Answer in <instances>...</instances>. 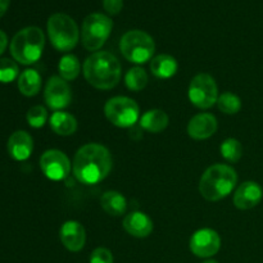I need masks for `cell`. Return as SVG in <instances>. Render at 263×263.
<instances>
[{"mask_svg":"<svg viewBox=\"0 0 263 263\" xmlns=\"http://www.w3.org/2000/svg\"><path fill=\"white\" fill-rule=\"evenodd\" d=\"M112 166V156L105 146L86 144L74 156L73 175L81 184L95 185L109 175Z\"/></svg>","mask_w":263,"mask_h":263,"instance_id":"cell-1","label":"cell"},{"mask_svg":"<svg viewBox=\"0 0 263 263\" xmlns=\"http://www.w3.org/2000/svg\"><path fill=\"white\" fill-rule=\"evenodd\" d=\"M121 74L120 61L109 51H95L84 63L85 79L95 89H113L120 82Z\"/></svg>","mask_w":263,"mask_h":263,"instance_id":"cell-2","label":"cell"},{"mask_svg":"<svg viewBox=\"0 0 263 263\" xmlns=\"http://www.w3.org/2000/svg\"><path fill=\"white\" fill-rule=\"evenodd\" d=\"M238 182V175L228 164H213L200 177L199 192L205 200L217 202L233 193Z\"/></svg>","mask_w":263,"mask_h":263,"instance_id":"cell-3","label":"cell"},{"mask_svg":"<svg viewBox=\"0 0 263 263\" xmlns=\"http://www.w3.org/2000/svg\"><path fill=\"white\" fill-rule=\"evenodd\" d=\"M45 36L41 28L36 26L22 28L10 41V54L18 63L32 64L43 55Z\"/></svg>","mask_w":263,"mask_h":263,"instance_id":"cell-4","label":"cell"},{"mask_svg":"<svg viewBox=\"0 0 263 263\" xmlns=\"http://www.w3.org/2000/svg\"><path fill=\"white\" fill-rule=\"evenodd\" d=\"M48 36L58 51H69L77 45L80 31L76 22L64 13H55L48 20Z\"/></svg>","mask_w":263,"mask_h":263,"instance_id":"cell-5","label":"cell"},{"mask_svg":"<svg viewBox=\"0 0 263 263\" xmlns=\"http://www.w3.org/2000/svg\"><path fill=\"white\" fill-rule=\"evenodd\" d=\"M120 49L128 62L143 64L153 58L156 44L149 33L140 30H131L121 39Z\"/></svg>","mask_w":263,"mask_h":263,"instance_id":"cell-6","label":"cell"},{"mask_svg":"<svg viewBox=\"0 0 263 263\" xmlns=\"http://www.w3.org/2000/svg\"><path fill=\"white\" fill-rule=\"evenodd\" d=\"M112 28L113 22L108 15L102 13H91L82 23V45L89 51L99 50L109 37Z\"/></svg>","mask_w":263,"mask_h":263,"instance_id":"cell-7","label":"cell"},{"mask_svg":"<svg viewBox=\"0 0 263 263\" xmlns=\"http://www.w3.org/2000/svg\"><path fill=\"white\" fill-rule=\"evenodd\" d=\"M105 117L117 127H134L139 120V105L131 98H110L104 105Z\"/></svg>","mask_w":263,"mask_h":263,"instance_id":"cell-8","label":"cell"},{"mask_svg":"<svg viewBox=\"0 0 263 263\" xmlns=\"http://www.w3.org/2000/svg\"><path fill=\"white\" fill-rule=\"evenodd\" d=\"M189 99L193 105L208 109L217 103L218 87L215 79L208 73H199L189 85Z\"/></svg>","mask_w":263,"mask_h":263,"instance_id":"cell-9","label":"cell"},{"mask_svg":"<svg viewBox=\"0 0 263 263\" xmlns=\"http://www.w3.org/2000/svg\"><path fill=\"white\" fill-rule=\"evenodd\" d=\"M40 168L48 179L53 181H61L69 175L71 162L63 152L50 149V151L44 152L41 156Z\"/></svg>","mask_w":263,"mask_h":263,"instance_id":"cell-10","label":"cell"},{"mask_svg":"<svg viewBox=\"0 0 263 263\" xmlns=\"http://www.w3.org/2000/svg\"><path fill=\"white\" fill-rule=\"evenodd\" d=\"M71 89L66 80L61 76H51L48 80L44 91L46 105L53 110H61L68 107L71 103Z\"/></svg>","mask_w":263,"mask_h":263,"instance_id":"cell-11","label":"cell"},{"mask_svg":"<svg viewBox=\"0 0 263 263\" xmlns=\"http://www.w3.org/2000/svg\"><path fill=\"white\" fill-rule=\"evenodd\" d=\"M221 247V239L213 229H200L193 234L190 239V251L200 258L215 256Z\"/></svg>","mask_w":263,"mask_h":263,"instance_id":"cell-12","label":"cell"},{"mask_svg":"<svg viewBox=\"0 0 263 263\" xmlns=\"http://www.w3.org/2000/svg\"><path fill=\"white\" fill-rule=\"evenodd\" d=\"M62 244L69 252H80L86 241V233L84 226L77 221H67L62 225L59 231Z\"/></svg>","mask_w":263,"mask_h":263,"instance_id":"cell-13","label":"cell"},{"mask_svg":"<svg viewBox=\"0 0 263 263\" xmlns=\"http://www.w3.org/2000/svg\"><path fill=\"white\" fill-rule=\"evenodd\" d=\"M263 197V190L257 182H243L234 194V204L239 210H251L259 204Z\"/></svg>","mask_w":263,"mask_h":263,"instance_id":"cell-14","label":"cell"},{"mask_svg":"<svg viewBox=\"0 0 263 263\" xmlns=\"http://www.w3.org/2000/svg\"><path fill=\"white\" fill-rule=\"evenodd\" d=\"M217 131V120L211 113H199L189 121L187 134L194 140H205Z\"/></svg>","mask_w":263,"mask_h":263,"instance_id":"cell-15","label":"cell"},{"mask_svg":"<svg viewBox=\"0 0 263 263\" xmlns=\"http://www.w3.org/2000/svg\"><path fill=\"white\" fill-rule=\"evenodd\" d=\"M33 151V140L28 133L18 130L10 135L8 140V152L15 161H26Z\"/></svg>","mask_w":263,"mask_h":263,"instance_id":"cell-16","label":"cell"},{"mask_svg":"<svg viewBox=\"0 0 263 263\" xmlns=\"http://www.w3.org/2000/svg\"><path fill=\"white\" fill-rule=\"evenodd\" d=\"M123 229L135 238H146L153 231V221L143 212H131L123 220Z\"/></svg>","mask_w":263,"mask_h":263,"instance_id":"cell-17","label":"cell"},{"mask_svg":"<svg viewBox=\"0 0 263 263\" xmlns=\"http://www.w3.org/2000/svg\"><path fill=\"white\" fill-rule=\"evenodd\" d=\"M177 62L174 57L168 54H159L154 57L151 62V71L157 79H170L177 72Z\"/></svg>","mask_w":263,"mask_h":263,"instance_id":"cell-18","label":"cell"},{"mask_svg":"<svg viewBox=\"0 0 263 263\" xmlns=\"http://www.w3.org/2000/svg\"><path fill=\"white\" fill-rule=\"evenodd\" d=\"M168 126V116L161 109H151L140 117V127L152 134H158Z\"/></svg>","mask_w":263,"mask_h":263,"instance_id":"cell-19","label":"cell"},{"mask_svg":"<svg viewBox=\"0 0 263 263\" xmlns=\"http://www.w3.org/2000/svg\"><path fill=\"white\" fill-rule=\"evenodd\" d=\"M50 127L57 135L69 136L76 133L77 121L69 113L57 110L50 117Z\"/></svg>","mask_w":263,"mask_h":263,"instance_id":"cell-20","label":"cell"},{"mask_svg":"<svg viewBox=\"0 0 263 263\" xmlns=\"http://www.w3.org/2000/svg\"><path fill=\"white\" fill-rule=\"evenodd\" d=\"M100 204L102 208L110 216H122L126 212L127 208V202L126 198L123 197L121 193L110 190V192H105L100 198Z\"/></svg>","mask_w":263,"mask_h":263,"instance_id":"cell-21","label":"cell"},{"mask_svg":"<svg viewBox=\"0 0 263 263\" xmlns=\"http://www.w3.org/2000/svg\"><path fill=\"white\" fill-rule=\"evenodd\" d=\"M18 89L26 97H33L41 89V76L36 69H25L18 77Z\"/></svg>","mask_w":263,"mask_h":263,"instance_id":"cell-22","label":"cell"},{"mask_svg":"<svg viewBox=\"0 0 263 263\" xmlns=\"http://www.w3.org/2000/svg\"><path fill=\"white\" fill-rule=\"evenodd\" d=\"M80 69H81L80 62L77 57L73 55V54H67V55L62 57L61 61H59V74L66 81H72V80L76 79L80 74Z\"/></svg>","mask_w":263,"mask_h":263,"instance_id":"cell-23","label":"cell"},{"mask_svg":"<svg viewBox=\"0 0 263 263\" xmlns=\"http://www.w3.org/2000/svg\"><path fill=\"white\" fill-rule=\"evenodd\" d=\"M148 74L140 67H134L125 74V84L133 91H140L148 85Z\"/></svg>","mask_w":263,"mask_h":263,"instance_id":"cell-24","label":"cell"},{"mask_svg":"<svg viewBox=\"0 0 263 263\" xmlns=\"http://www.w3.org/2000/svg\"><path fill=\"white\" fill-rule=\"evenodd\" d=\"M221 156L230 163H236L239 159L243 156V146H241L240 141L236 139H226L222 144H221Z\"/></svg>","mask_w":263,"mask_h":263,"instance_id":"cell-25","label":"cell"},{"mask_svg":"<svg viewBox=\"0 0 263 263\" xmlns=\"http://www.w3.org/2000/svg\"><path fill=\"white\" fill-rule=\"evenodd\" d=\"M218 109L225 115H236L241 108V100L233 92H223L217 99Z\"/></svg>","mask_w":263,"mask_h":263,"instance_id":"cell-26","label":"cell"},{"mask_svg":"<svg viewBox=\"0 0 263 263\" xmlns=\"http://www.w3.org/2000/svg\"><path fill=\"white\" fill-rule=\"evenodd\" d=\"M20 74L17 63L9 58H0V82L9 84Z\"/></svg>","mask_w":263,"mask_h":263,"instance_id":"cell-27","label":"cell"},{"mask_svg":"<svg viewBox=\"0 0 263 263\" xmlns=\"http://www.w3.org/2000/svg\"><path fill=\"white\" fill-rule=\"evenodd\" d=\"M26 118H27V122L31 127L40 128L48 121V110L43 105H35V107L28 109Z\"/></svg>","mask_w":263,"mask_h":263,"instance_id":"cell-28","label":"cell"},{"mask_svg":"<svg viewBox=\"0 0 263 263\" xmlns=\"http://www.w3.org/2000/svg\"><path fill=\"white\" fill-rule=\"evenodd\" d=\"M90 263H113V256L107 248H97L90 256Z\"/></svg>","mask_w":263,"mask_h":263,"instance_id":"cell-29","label":"cell"},{"mask_svg":"<svg viewBox=\"0 0 263 263\" xmlns=\"http://www.w3.org/2000/svg\"><path fill=\"white\" fill-rule=\"evenodd\" d=\"M103 7L108 14L116 15L122 10L123 0H103Z\"/></svg>","mask_w":263,"mask_h":263,"instance_id":"cell-30","label":"cell"},{"mask_svg":"<svg viewBox=\"0 0 263 263\" xmlns=\"http://www.w3.org/2000/svg\"><path fill=\"white\" fill-rule=\"evenodd\" d=\"M8 45V37L7 35H5L4 31L0 30V55H2L3 53H4L5 48H7Z\"/></svg>","mask_w":263,"mask_h":263,"instance_id":"cell-31","label":"cell"},{"mask_svg":"<svg viewBox=\"0 0 263 263\" xmlns=\"http://www.w3.org/2000/svg\"><path fill=\"white\" fill-rule=\"evenodd\" d=\"M9 3L10 0H0V17H3L7 13L8 8H9Z\"/></svg>","mask_w":263,"mask_h":263,"instance_id":"cell-32","label":"cell"},{"mask_svg":"<svg viewBox=\"0 0 263 263\" xmlns=\"http://www.w3.org/2000/svg\"><path fill=\"white\" fill-rule=\"evenodd\" d=\"M203 263H218L217 261H213V259H210V261H205V262H203Z\"/></svg>","mask_w":263,"mask_h":263,"instance_id":"cell-33","label":"cell"}]
</instances>
